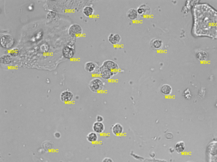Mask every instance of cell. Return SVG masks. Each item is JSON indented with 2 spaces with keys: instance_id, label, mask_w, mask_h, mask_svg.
Masks as SVG:
<instances>
[{
  "instance_id": "1",
  "label": "cell",
  "mask_w": 217,
  "mask_h": 162,
  "mask_svg": "<svg viewBox=\"0 0 217 162\" xmlns=\"http://www.w3.org/2000/svg\"><path fill=\"white\" fill-rule=\"evenodd\" d=\"M104 84L103 81L99 77H95L90 81L89 87L91 91L94 93L100 92L103 89Z\"/></svg>"
},
{
  "instance_id": "2",
  "label": "cell",
  "mask_w": 217,
  "mask_h": 162,
  "mask_svg": "<svg viewBox=\"0 0 217 162\" xmlns=\"http://www.w3.org/2000/svg\"><path fill=\"white\" fill-rule=\"evenodd\" d=\"M68 33L70 37L72 38H77L82 36L83 29L80 24H73L69 27Z\"/></svg>"
},
{
  "instance_id": "3",
  "label": "cell",
  "mask_w": 217,
  "mask_h": 162,
  "mask_svg": "<svg viewBox=\"0 0 217 162\" xmlns=\"http://www.w3.org/2000/svg\"><path fill=\"white\" fill-rule=\"evenodd\" d=\"M14 44V40L12 36L9 34L3 35L1 39V45L4 49H9L12 47Z\"/></svg>"
},
{
  "instance_id": "4",
  "label": "cell",
  "mask_w": 217,
  "mask_h": 162,
  "mask_svg": "<svg viewBox=\"0 0 217 162\" xmlns=\"http://www.w3.org/2000/svg\"><path fill=\"white\" fill-rule=\"evenodd\" d=\"M98 72H99V75H100V77L106 80H109L111 79L118 72L111 71V70L103 68L101 66L99 68Z\"/></svg>"
},
{
  "instance_id": "5",
  "label": "cell",
  "mask_w": 217,
  "mask_h": 162,
  "mask_svg": "<svg viewBox=\"0 0 217 162\" xmlns=\"http://www.w3.org/2000/svg\"><path fill=\"white\" fill-rule=\"evenodd\" d=\"M101 66L115 72H118V70L119 69L118 64L114 61L110 60H105Z\"/></svg>"
},
{
  "instance_id": "6",
  "label": "cell",
  "mask_w": 217,
  "mask_h": 162,
  "mask_svg": "<svg viewBox=\"0 0 217 162\" xmlns=\"http://www.w3.org/2000/svg\"><path fill=\"white\" fill-rule=\"evenodd\" d=\"M138 13L140 16L146 17L151 14V9L147 4H142L140 5L137 9Z\"/></svg>"
},
{
  "instance_id": "7",
  "label": "cell",
  "mask_w": 217,
  "mask_h": 162,
  "mask_svg": "<svg viewBox=\"0 0 217 162\" xmlns=\"http://www.w3.org/2000/svg\"><path fill=\"white\" fill-rule=\"evenodd\" d=\"M73 94L71 92L65 90L61 93L60 99L64 103H68L72 102L73 99Z\"/></svg>"
},
{
  "instance_id": "8",
  "label": "cell",
  "mask_w": 217,
  "mask_h": 162,
  "mask_svg": "<svg viewBox=\"0 0 217 162\" xmlns=\"http://www.w3.org/2000/svg\"><path fill=\"white\" fill-rule=\"evenodd\" d=\"M112 132L113 135L115 136H121L124 133V127L120 123H115L112 126Z\"/></svg>"
},
{
  "instance_id": "9",
  "label": "cell",
  "mask_w": 217,
  "mask_h": 162,
  "mask_svg": "<svg viewBox=\"0 0 217 162\" xmlns=\"http://www.w3.org/2000/svg\"><path fill=\"white\" fill-rule=\"evenodd\" d=\"M151 47L155 50H158L162 48L163 46V41L159 39H153L150 41Z\"/></svg>"
},
{
  "instance_id": "10",
  "label": "cell",
  "mask_w": 217,
  "mask_h": 162,
  "mask_svg": "<svg viewBox=\"0 0 217 162\" xmlns=\"http://www.w3.org/2000/svg\"><path fill=\"white\" fill-rule=\"evenodd\" d=\"M108 39L110 43L113 45L118 44L121 40V37L118 34H113L111 33L109 35Z\"/></svg>"
},
{
  "instance_id": "11",
  "label": "cell",
  "mask_w": 217,
  "mask_h": 162,
  "mask_svg": "<svg viewBox=\"0 0 217 162\" xmlns=\"http://www.w3.org/2000/svg\"><path fill=\"white\" fill-rule=\"evenodd\" d=\"M93 132L97 134H102L105 131V126L103 122H96L93 125Z\"/></svg>"
},
{
  "instance_id": "12",
  "label": "cell",
  "mask_w": 217,
  "mask_h": 162,
  "mask_svg": "<svg viewBox=\"0 0 217 162\" xmlns=\"http://www.w3.org/2000/svg\"><path fill=\"white\" fill-rule=\"evenodd\" d=\"M63 53L65 58L67 59H71L74 55V51L72 48L67 46L63 49Z\"/></svg>"
},
{
  "instance_id": "13",
  "label": "cell",
  "mask_w": 217,
  "mask_h": 162,
  "mask_svg": "<svg viewBox=\"0 0 217 162\" xmlns=\"http://www.w3.org/2000/svg\"><path fill=\"white\" fill-rule=\"evenodd\" d=\"M139 15L136 8H131L127 12V16L129 20L134 21L138 18Z\"/></svg>"
},
{
  "instance_id": "14",
  "label": "cell",
  "mask_w": 217,
  "mask_h": 162,
  "mask_svg": "<svg viewBox=\"0 0 217 162\" xmlns=\"http://www.w3.org/2000/svg\"><path fill=\"white\" fill-rule=\"evenodd\" d=\"M160 92L164 96L170 95L172 92L171 86L168 84H164L160 88Z\"/></svg>"
},
{
  "instance_id": "15",
  "label": "cell",
  "mask_w": 217,
  "mask_h": 162,
  "mask_svg": "<svg viewBox=\"0 0 217 162\" xmlns=\"http://www.w3.org/2000/svg\"><path fill=\"white\" fill-rule=\"evenodd\" d=\"M97 68V65L93 62L89 61L86 63L84 65L85 71L89 73H92L96 71Z\"/></svg>"
},
{
  "instance_id": "16",
  "label": "cell",
  "mask_w": 217,
  "mask_h": 162,
  "mask_svg": "<svg viewBox=\"0 0 217 162\" xmlns=\"http://www.w3.org/2000/svg\"><path fill=\"white\" fill-rule=\"evenodd\" d=\"M1 63L5 66H8L12 63V58L10 55H2L0 58Z\"/></svg>"
},
{
  "instance_id": "17",
  "label": "cell",
  "mask_w": 217,
  "mask_h": 162,
  "mask_svg": "<svg viewBox=\"0 0 217 162\" xmlns=\"http://www.w3.org/2000/svg\"><path fill=\"white\" fill-rule=\"evenodd\" d=\"M86 140L89 142L91 143H94L98 141V134L94 132H91L89 133L86 136Z\"/></svg>"
},
{
  "instance_id": "18",
  "label": "cell",
  "mask_w": 217,
  "mask_h": 162,
  "mask_svg": "<svg viewBox=\"0 0 217 162\" xmlns=\"http://www.w3.org/2000/svg\"><path fill=\"white\" fill-rule=\"evenodd\" d=\"M174 149L178 154L182 153L185 150V144L184 142L183 141H178L175 144Z\"/></svg>"
},
{
  "instance_id": "19",
  "label": "cell",
  "mask_w": 217,
  "mask_h": 162,
  "mask_svg": "<svg viewBox=\"0 0 217 162\" xmlns=\"http://www.w3.org/2000/svg\"><path fill=\"white\" fill-rule=\"evenodd\" d=\"M94 10L93 7L90 6H86L83 8V13L85 16L90 17L93 14Z\"/></svg>"
},
{
  "instance_id": "20",
  "label": "cell",
  "mask_w": 217,
  "mask_h": 162,
  "mask_svg": "<svg viewBox=\"0 0 217 162\" xmlns=\"http://www.w3.org/2000/svg\"><path fill=\"white\" fill-rule=\"evenodd\" d=\"M209 153L213 155L217 154V142H212L208 147Z\"/></svg>"
},
{
  "instance_id": "21",
  "label": "cell",
  "mask_w": 217,
  "mask_h": 162,
  "mask_svg": "<svg viewBox=\"0 0 217 162\" xmlns=\"http://www.w3.org/2000/svg\"><path fill=\"white\" fill-rule=\"evenodd\" d=\"M207 54L204 51L199 52L197 54V58L200 60H205L207 59Z\"/></svg>"
},
{
  "instance_id": "22",
  "label": "cell",
  "mask_w": 217,
  "mask_h": 162,
  "mask_svg": "<svg viewBox=\"0 0 217 162\" xmlns=\"http://www.w3.org/2000/svg\"><path fill=\"white\" fill-rule=\"evenodd\" d=\"M19 53H20V51L19 49L17 48L13 49L11 50L9 52V54L11 56L14 57H17L19 55Z\"/></svg>"
},
{
  "instance_id": "23",
  "label": "cell",
  "mask_w": 217,
  "mask_h": 162,
  "mask_svg": "<svg viewBox=\"0 0 217 162\" xmlns=\"http://www.w3.org/2000/svg\"><path fill=\"white\" fill-rule=\"evenodd\" d=\"M40 50H41V52H42V53H46L49 51V47L48 46V45L44 44L40 46Z\"/></svg>"
},
{
  "instance_id": "24",
  "label": "cell",
  "mask_w": 217,
  "mask_h": 162,
  "mask_svg": "<svg viewBox=\"0 0 217 162\" xmlns=\"http://www.w3.org/2000/svg\"><path fill=\"white\" fill-rule=\"evenodd\" d=\"M184 96L186 99L191 98V97H190V96H191V92L189 91L188 89H186L185 90L184 92Z\"/></svg>"
},
{
  "instance_id": "25",
  "label": "cell",
  "mask_w": 217,
  "mask_h": 162,
  "mask_svg": "<svg viewBox=\"0 0 217 162\" xmlns=\"http://www.w3.org/2000/svg\"><path fill=\"white\" fill-rule=\"evenodd\" d=\"M96 120H97V122H103L104 120V118L102 116L98 115L97 116V118H96Z\"/></svg>"
},
{
  "instance_id": "26",
  "label": "cell",
  "mask_w": 217,
  "mask_h": 162,
  "mask_svg": "<svg viewBox=\"0 0 217 162\" xmlns=\"http://www.w3.org/2000/svg\"><path fill=\"white\" fill-rule=\"evenodd\" d=\"M165 137L168 140H171V139H172L173 138V135L172 133H167V134L165 135Z\"/></svg>"
},
{
  "instance_id": "27",
  "label": "cell",
  "mask_w": 217,
  "mask_h": 162,
  "mask_svg": "<svg viewBox=\"0 0 217 162\" xmlns=\"http://www.w3.org/2000/svg\"><path fill=\"white\" fill-rule=\"evenodd\" d=\"M102 162H114V161L112 158L110 157H105L103 160Z\"/></svg>"
},
{
  "instance_id": "28",
  "label": "cell",
  "mask_w": 217,
  "mask_h": 162,
  "mask_svg": "<svg viewBox=\"0 0 217 162\" xmlns=\"http://www.w3.org/2000/svg\"><path fill=\"white\" fill-rule=\"evenodd\" d=\"M54 136L56 138H57V139H59V138H60L61 136V134H60L59 132H56L54 133Z\"/></svg>"
}]
</instances>
